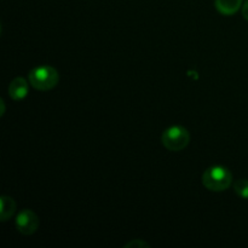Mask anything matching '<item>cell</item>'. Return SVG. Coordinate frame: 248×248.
Wrapping results in <instances>:
<instances>
[{"mask_svg":"<svg viewBox=\"0 0 248 248\" xmlns=\"http://www.w3.org/2000/svg\"><path fill=\"white\" fill-rule=\"evenodd\" d=\"M201 182L207 190L220 193L229 189L232 184V174L229 169L217 165V166L208 167L203 172Z\"/></svg>","mask_w":248,"mask_h":248,"instance_id":"1","label":"cell"},{"mask_svg":"<svg viewBox=\"0 0 248 248\" xmlns=\"http://www.w3.org/2000/svg\"><path fill=\"white\" fill-rule=\"evenodd\" d=\"M29 84L38 91H50L57 86L60 74L51 65H40L31 69L28 74Z\"/></svg>","mask_w":248,"mask_h":248,"instance_id":"2","label":"cell"},{"mask_svg":"<svg viewBox=\"0 0 248 248\" xmlns=\"http://www.w3.org/2000/svg\"><path fill=\"white\" fill-rule=\"evenodd\" d=\"M161 142L170 152H181L190 143V133L183 126H171L164 131Z\"/></svg>","mask_w":248,"mask_h":248,"instance_id":"3","label":"cell"},{"mask_svg":"<svg viewBox=\"0 0 248 248\" xmlns=\"http://www.w3.org/2000/svg\"><path fill=\"white\" fill-rule=\"evenodd\" d=\"M39 225H40V220L36 216L35 212L31 210L24 208L21 212L17 215L16 217V229L17 232H21L22 235H33L34 232L38 230Z\"/></svg>","mask_w":248,"mask_h":248,"instance_id":"4","label":"cell"},{"mask_svg":"<svg viewBox=\"0 0 248 248\" xmlns=\"http://www.w3.org/2000/svg\"><path fill=\"white\" fill-rule=\"evenodd\" d=\"M9 96L11 97L14 101H22L28 94V81L24 78L17 77L10 82L9 89Z\"/></svg>","mask_w":248,"mask_h":248,"instance_id":"5","label":"cell"},{"mask_svg":"<svg viewBox=\"0 0 248 248\" xmlns=\"http://www.w3.org/2000/svg\"><path fill=\"white\" fill-rule=\"evenodd\" d=\"M244 0H216V9L224 16H232L242 7Z\"/></svg>","mask_w":248,"mask_h":248,"instance_id":"6","label":"cell"},{"mask_svg":"<svg viewBox=\"0 0 248 248\" xmlns=\"http://www.w3.org/2000/svg\"><path fill=\"white\" fill-rule=\"evenodd\" d=\"M0 203H1V210H0V219L1 222H6L14 216L16 211V202L12 198L6 195H2L0 198Z\"/></svg>","mask_w":248,"mask_h":248,"instance_id":"7","label":"cell"},{"mask_svg":"<svg viewBox=\"0 0 248 248\" xmlns=\"http://www.w3.org/2000/svg\"><path fill=\"white\" fill-rule=\"evenodd\" d=\"M234 191L241 199L248 200V179H239L234 183Z\"/></svg>","mask_w":248,"mask_h":248,"instance_id":"8","label":"cell"},{"mask_svg":"<svg viewBox=\"0 0 248 248\" xmlns=\"http://www.w3.org/2000/svg\"><path fill=\"white\" fill-rule=\"evenodd\" d=\"M125 247L127 248H131V247H136V248H150V245L148 244V242H145L144 240L142 239H137V240H132V241H130L128 244L125 245Z\"/></svg>","mask_w":248,"mask_h":248,"instance_id":"9","label":"cell"},{"mask_svg":"<svg viewBox=\"0 0 248 248\" xmlns=\"http://www.w3.org/2000/svg\"><path fill=\"white\" fill-rule=\"evenodd\" d=\"M242 17H244L246 21H248V0L242 4Z\"/></svg>","mask_w":248,"mask_h":248,"instance_id":"10","label":"cell"}]
</instances>
